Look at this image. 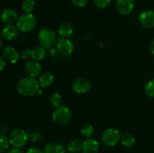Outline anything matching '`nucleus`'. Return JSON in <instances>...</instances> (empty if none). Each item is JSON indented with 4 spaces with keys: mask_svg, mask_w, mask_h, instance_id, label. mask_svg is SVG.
<instances>
[{
    "mask_svg": "<svg viewBox=\"0 0 154 153\" xmlns=\"http://www.w3.org/2000/svg\"><path fill=\"white\" fill-rule=\"evenodd\" d=\"M39 82L35 78L24 77L21 79L17 85V91L23 97H31L37 94L40 90Z\"/></svg>",
    "mask_w": 154,
    "mask_h": 153,
    "instance_id": "nucleus-1",
    "label": "nucleus"
},
{
    "mask_svg": "<svg viewBox=\"0 0 154 153\" xmlns=\"http://www.w3.org/2000/svg\"><path fill=\"white\" fill-rule=\"evenodd\" d=\"M37 38L41 46L45 49H51L57 42V34L49 28H43L38 32Z\"/></svg>",
    "mask_w": 154,
    "mask_h": 153,
    "instance_id": "nucleus-2",
    "label": "nucleus"
},
{
    "mask_svg": "<svg viewBox=\"0 0 154 153\" xmlns=\"http://www.w3.org/2000/svg\"><path fill=\"white\" fill-rule=\"evenodd\" d=\"M37 24V20L35 15L32 13H24L18 16L16 26L19 31L28 33L34 30Z\"/></svg>",
    "mask_w": 154,
    "mask_h": 153,
    "instance_id": "nucleus-3",
    "label": "nucleus"
},
{
    "mask_svg": "<svg viewBox=\"0 0 154 153\" xmlns=\"http://www.w3.org/2000/svg\"><path fill=\"white\" fill-rule=\"evenodd\" d=\"M72 118V112L67 106L61 105L56 107L52 114L53 122L57 126H66L70 122Z\"/></svg>",
    "mask_w": 154,
    "mask_h": 153,
    "instance_id": "nucleus-4",
    "label": "nucleus"
},
{
    "mask_svg": "<svg viewBox=\"0 0 154 153\" xmlns=\"http://www.w3.org/2000/svg\"><path fill=\"white\" fill-rule=\"evenodd\" d=\"M10 144L14 148H20L27 144L29 139V134L23 128H16L12 130L8 136Z\"/></svg>",
    "mask_w": 154,
    "mask_h": 153,
    "instance_id": "nucleus-5",
    "label": "nucleus"
},
{
    "mask_svg": "<svg viewBox=\"0 0 154 153\" xmlns=\"http://www.w3.org/2000/svg\"><path fill=\"white\" fill-rule=\"evenodd\" d=\"M121 139L120 131L117 128H110L104 130L101 136V141L106 146L112 147L120 142Z\"/></svg>",
    "mask_w": 154,
    "mask_h": 153,
    "instance_id": "nucleus-6",
    "label": "nucleus"
},
{
    "mask_svg": "<svg viewBox=\"0 0 154 153\" xmlns=\"http://www.w3.org/2000/svg\"><path fill=\"white\" fill-rule=\"evenodd\" d=\"M56 49L60 55L63 56H69L74 51V44L69 38H61L57 40Z\"/></svg>",
    "mask_w": 154,
    "mask_h": 153,
    "instance_id": "nucleus-7",
    "label": "nucleus"
},
{
    "mask_svg": "<svg viewBox=\"0 0 154 153\" xmlns=\"http://www.w3.org/2000/svg\"><path fill=\"white\" fill-rule=\"evenodd\" d=\"M91 88V82L87 78L78 77L72 83V89L78 94H84L88 92Z\"/></svg>",
    "mask_w": 154,
    "mask_h": 153,
    "instance_id": "nucleus-8",
    "label": "nucleus"
},
{
    "mask_svg": "<svg viewBox=\"0 0 154 153\" xmlns=\"http://www.w3.org/2000/svg\"><path fill=\"white\" fill-rule=\"evenodd\" d=\"M26 74L30 77L36 78L42 74V66L40 63L35 60L27 62L24 67Z\"/></svg>",
    "mask_w": 154,
    "mask_h": 153,
    "instance_id": "nucleus-9",
    "label": "nucleus"
},
{
    "mask_svg": "<svg viewBox=\"0 0 154 153\" xmlns=\"http://www.w3.org/2000/svg\"><path fill=\"white\" fill-rule=\"evenodd\" d=\"M135 8L134 0H117L116 9L117 12L122 15H128L131 14Z\"/></svg>",
    "mask_w": 154,
    "mask_h": 153,
    "instance_id": "nucleus-10",
    "label": "nucleus"
},
{
    "mask_svg": "<svg viewBox=\"0 0 154 153\" xmlns=\"http://www.w3.org/2000/svg\"><path fill=\"white\" fill-rule=\"evenodd\" d=\"M140 23L146 28H152L154 27V11L151 10H145L141 12L138 16Z\"/></svg>",
    "mask_w": 154,
    "mask_h": 153,
    "instance_id": "nucleus-11",
    "label": "nucleus"
},
{
    "mask_svg": "<svg viewBox=\"0 0 154 153\" xmlns=\"http://www.w3.org/2000/svg\"><path fill=\"white\" fill-rule=\"evenodd\" d=\"M2 57L6 62L15 64L19 61L20 56V52L13 46H6L2 51Z\"/></svg>",
    "mask_w": 154,
    "mask_h": 153,
    "instance_id": "nucleus-12",
    "label": "nucleus"
},
{
    "mask_svg": "<svg viewBox=\"0 0 154 153\" xmlns=\"http://www.w3.org/2000/svg\"><path fill=\"white\" fill-rule=\"evenodd\" d=\"M1 20L6 25H13L17 22L18 19V15L16 10L12 8H5L2 10L0 14Z\"/></svg>",
    "mask_w": 154,
    "mask_h": 153,
    "instance_id": "nucleus-13",
    "label": "nucleus"
},
{
    "mask_svg": "<svg viewBox=\"0 0 154 153\" xmlns=\"http://www.w3.org/2000/svg\"><path fill=\"white\" fill-rule=\"evenodd\" d=\"M99 150V142L93 138H87L82 142V153H98Z\"/></svg>",
    "mask_w": 154,
    "mask_h": 153,
    "instance_id": "nucleus-14",
    "label": "nucleus"
},
{
    "mask_svg": "<svg viewBox=\"0 0 154 153\" xmlns=\"http://www.w3.org/2000/svg\"><path fill=\"white\" fill-rule=\"evenodd\" d=\"M18 33L17 27L14 25H6L2 30V37L7 40H12L17 37Z\"/></svg>",
    "mask_w": 154,
    "mask_h": 153,
    "instance_id": "nucleus-15",
    "label": "nucleus"
},
{
    "mask_svg": "<svg viewBox=\"0 0 154 153\" xmlns=\"http://www.w3.org/2000/svg\"><path fill=\"white\" fill-rule=\"evenodd\" d=\"M44 153H66V148L64 145L59 142H48L44 146Z\"/></svg>",
    "mask_w": 154,
    "mask_h": 153,
    "instance_id": "nucleus-16",
    "label": "nucleus"
},
{
    "mask_svg": "<svg viewBox=\"0 0 154 153\" xmlns=\"http://www.w3.org/2000/svg\"><path fill=\"white\" fill-rule=\"evenodd\" d=\"M54 82V75L50 71L43 72L38 76L39 85L42 88L50 87Z\"/></svg>",
    "mask_w": 154,
    "mask_h": 153,
    "instance_id": "nucleus-17",
    "label": "nucleus"
},
{
    "mask_svg": "<svg viewBox=\"0 0 154 153\" xmlns=\"http://www.w3.org/2000/svg\"><path fill=\"white\" fill-rule=\"evenodd\" d=\"M73 26L69 22H63L60 24L58 28V33L62 38H69L73 34Z\"/></svg>",
    "mask_w": 154,
    "mask_h": 153,
    "instance_id": "nucleus-18",
    "label": "nucleus"
},
{
    "mask_svg": "<svg viewBox=\"0 0 154 153\" xmlns=\"http://www.w3.org/2000/svg\"><path fill=\"white\" fill-rule=\"evenodd\" d=\"M135 137L131 133H124L121 135L120 142L125 148H130L133 147L135 144Z\"/></svg>",
    "mask_w": 154,
    "mask_h": 153,
    "instance_id": "nucleus-19",
    "label": "nucleus"
},
{
    "mask_svg": "<svg viewBox=\"0 0 154 153\" xmlns=\"http://www.w3.org/2000/svg\"><path fill=\"white\" fill-rule=\"evenodd\" d=\"M46 56V49L43 46H35L31 50V58L35 61H42Z\"/></svg>",
    "mask_w": 154,
    "mask_h": 153,
    "instance_id": "nucleus-20",
    "label": "nucleus"
},
{
    "mask_svg": "<svg viewBox=\"0 0 154 153\" xmlns=\"http://www.w3.org/2000/svg\"><path fill=\"white\" fill-rule=\"evenodd\" d=\"M66 148L71 153H78L82 149V142L78 139L72 140L68 142Z\"/></svg>",
    "mask_w": 154,
    "mask_h": 153,
    "instance_id": "nucleus-21",
    "label": "nucleus"
},
{
    "mask_svg": "<svg viewBox=\"0 0 154 153\" xmlns=\"http://www.w3.org/2000/svg\"><path fill=\"white\" fill-rule=\"evenodd\" d=\"M95 129L92 124H84L81 126V134L84 136H85L86 138H90L93 136V135L94 134Z\"/></svg>",
    "mask_w": 154,
    "mask_h": 153,
    "instance_id": "nucleus-22",
    "label": "nucleus"
},
{
    "mask_svg": "<svg viewBox=\"0 0 154 153\" xmlns=\"http://www.w3.org/2000/svg\"><path fill=\"white\" fill-rule=\"evenodd\" d=\"M21 7L24 13H32V11L35 8V0H24Z\"/></svg>",
    "mask_w": 154,
    "mask_h": 153,
    "instance_id": "nucleus-23",
    "label": "nucleus"
},
{
    "mask_svg": "<svg viewBox=\"0 0 154 153\" xmlns=\"http://www.w3.org/2000/svg\"><path fill=\"white\" fill-rule=\"evenodd\" d=\"M50 102L53 106H54L55 108L58 107V106H61L63 104V98L60 93H53L50 98Z\"/></svg>",
    "mask_w": 154,
    "mask_h": 153,
    "instance_id": "nucleus-24",
    "label": "nucleus"
},
{
    "mask_svg": "<svg viewBox=\"0 0 154 153\" xmlns=\"http://www.w3.org/2000/svg\"><path fill=\"white\" fill-rule=\"evenodd\" d=\"M10 142L7 136L0 134V153H4L8 150L10 146Z\"/></svg>",
    "mask_w": 154,
    "mask_h": 153,
    "instance_id": "nucleus-25",
    "label": "nucleus"
},
{
    "mask_svg": "<svg viewBox=\"0 0 154 153\" xmlns=\"http://www.w3.org/2000/svg\"><path fill=\"white\" fill-rule=\"evenodd\" d=\"M144 92L147 96L154 98V78L150 80L144 86Z\"/></svg>",
    "mask_w": 154,
    "mask_h": 153,
    "instance_id": "nucleus-26",
    "label": "nucleus"
},
{
    "mask_svg": "<svg viewBox=\"0 0 154 153\" xmlns=\"http://www.w3.org/2000/svg\"><path fill=\"white\" fill-rule=\"evenodd\" d=\"M29 139L32 142H38L42 139V134L38 130H34L29 134Z\"/></svg>",
    "mask_w": 154,
    "mask_h": 153,
    "instance_id": "nucleus-27",
    "label": "nucleus"
},
{
    "mask_svg": "<svg viewBox=\"0 0 154 153\" xmlns=\"http://www.w3.org/2000/svg\"><path fill=\"white\" fill-rule=\"evenodd\" d=\"M93 2L99 8H105L109 5L111 0H93Z\"/></svg>",
    "mask_w": 154,
    "mask_h": 153,
    "instance_id": "nucleus-28",
    "label": "nucleus"
},
{
    "mask_svg": "<svg viewBox=\"0 0 154 153\" xmlns=\"http://www.w3.org/2000/svg\"><path fill=\"white\" fill-rule=\"evenodd\" d=\"M20 56V58H22L23 60L29 59L31 57V50L25 48L21 51Z\"/></svg>",
    "mask_w": 154,
    "mask_h": 153,
    "instance_id": "nucleus-29",
    "label": "nucleus"
},
{
    "mask_svg": "<svg viewBox=\"0 0 154 153\" xmlns=\"http://www.w3.org/2000/svg\"><path fill=\"white\" fill-rule=\"evenodd\" d=\"M88 1L89 0H72V2L75 7L83 8L87 5Z\"/></svg>",
    "mask_w": 154,
    "mask_h": 153,
    "instance_id": "nucleus-30",
    "label": "nucleus"
},
{
    "mask_svg": "<svg viewBox=\"0 0 154 153\" xmlns=\"http://www.w3.org/2000/svg\"><path fill=\"white\" fill-rule=\"evenodd\" d=\"M26 153H44V152L38 147H31L27 150Z\"/></svg>",
    "mask_w": 154,
    "mask_h": 153,
    "instance_id": "nucleus-31",
    "label": "nucleus"
},
{
    "mask_svg": "<svg viewBox=\"0 0 154 153\" xmlns=\"http://www.w3.org/2000/svg\"><path fill=\"white\" fill-rule=\"evenodd\" d=\"M6 66V61L3 57H0V72L2 71Z\"/></svg>",
    "mask_w": 154,
    "mask_h": 153,
    "instance_id": "nucleus-32",
    "label": "nucleus"
},
{
    "mask_svg": "<svg viewBox=\"0 0 154 153\" xmlns=\"http://www.w3.org/2000/svg\"><path fill=\"white\" fill-rule=\"evenodd\" d=\"M7 153H24V152L20 149V148H14H14H11V149L8 150V152Z\"/></svg>",
    "mask_w": 154,
    "mask_h": 153,
    "instance_id": "nucleus-33",
    "label": "nucleus"
},
{
    "mask_svg": "<svg viewBox=\"0 0 154 153\" xmlns=\"http://www.w3.org/2000/svg\"><path fill=\"white\" fill-rule=\"evenodd\" d=\"M150 52H151V53L154 56V38L153 39V40L151 41V43H150Z\"/></svg>",
    "mask_w": 154,
    "mask_h": 153,
    "instance_id": "nucleus-34",
    "label": "nucleus"
},
{
    "mask_svg": "<svg viewBox=\"0 0 154 153\" xmlns=\"http://www.w3.org/2000/svg\"><path fill=\"white\" fill-rule=\"evenodd\" d=\"M3 45V40H2V38L0 36V49L2 48V46Z\"/></svg>",
    "mask_w": 154,
    "mask_h": 153,
    "instance_id": "nucleus-35",
    "label": "nucleus"
}]
</instances>
